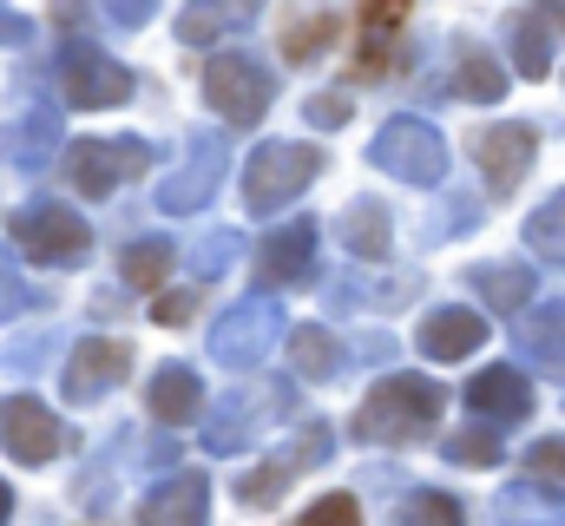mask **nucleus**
Returning a JSON list of instances; mask_svg holds the SVG:
<instances>
[{"instance_id": "nucleus-1", "label": "nucleus", "mask_w": 565, "mask_h": 526, "mask_svg": "<svg viewBox=\"0 0 565 526\" xmlns=\"http://www.w3.org/2000/svg\"><path fill=\"white\" fill-rule=\"evenodd\" d=\"M434 421H440V389L427 376H382L369 389V401H362V414H355V434L408 448V441H422Z\"/></svg>"}, {"instance_id": "nucleus-2", "label": "nucleus", "mask_w": 565, "mask_h": 526, "mask_svg": "<svg viewBox=\"0 0 565 526\" xmlns=\"http://www.w3.org/2000/svg\"><path fill=\"white\" fill-rule=\"evenodd\" d=\"M316 171H322V151H316V145L270 138V145H257L250 165H244V204H250L257 218H270V211H282L289 198H302V191L316 185Z\"/></svg>"}, {"instance_id": "nucleus-3", "label": "nucleus", "mask_w": 565, "mask_h": 526, "mask_svg": "<svg viewBox=\"0 0 565 526\" xmlns=\"http://www.w3.org/2000/svg\"><path fill=\"white\" fill-rule=\"evenodd\" d=\"M289 401H296V389H289V382H244V389H231L217 408H211L204 448H211V454H237V448H250L257 434L282 428Z\"/></svg>"}, {"instance_id": "nucleus-4", "label": "nucleus", "mask_w": 565, "mask_h": 526, "mask_svg": "<svg viewBox=\"0 0 565 526\" xmlns=\"http://www.w3.org/2000/svg\"><path fill=\"white\" fill-rule=\"evenodd\" d=\"M282 336V303L277 296H237L217 323H211V356L224 362V369H257L270 349H277Z\"/></svg>"}, {"instance_id": "nucleus-5", "label": "nucleus", "mask_w": 565, "mask_h": 526, "mask_svg": "<svg viewBox=\"0 0 565 526\" xmlns=\"http://www.w3.org/2000/svg\"><path fill=\"white\" fill-rule=\"evenodd\" d=\"M13 244L33 263H79L93 251V231L73 204H53V198H33L13 211Z\"/></svg>"}, {"instance_id": "nucleus-6", "label": "nucleus", "mask_w": 565, "mask_h": 526, "mask_svg": "<svg viewBox=\"0 0 565 526\" xmlns=\"http://www.w3.org/2000/svg\"><path fill=\"white\" fill-rule=\"evenodd\" d=\"M224 171H231V138H224V132H191L184 165L158 185V211H171V218L204 211V204H211V191L224 185Z\"/></svg>"}, {"instance_id": "nucleus-7", "label": "nucleus", "mask_w": 565, "mask_h": 526, "mask_svg": "<svg viewBox=\"0 0 565 526\" xmlns=\"http://www.w3.org/2000/svg\"><path fill=\"white\" fill-rule=\"evenodd\" d=\"M270 93H277V80L250 60V53H217L211 66H204V99H211V113H224L231 126H257L264 113H270Z\"/></svg>"}, {"instance_id": "nucleus-8", "label": "nucleus", "mask_w": 565, "mask_h": 526, "mask_svg": "<svg viewBox=\"0 0 565 526\" xmlns=\"http://www.w3.org/2000/svg\"><path fill=\"white\" fill-rule=\"evenodd\" d=\"M369 158L382 171L408 178V185H440L447 178V145H440V132L427 126V119H388V126L375 132Z\"/></svg>"}, {"instance_id": "nucleus-9", "label": "nucleus", "mask_w": 565, "mask_h": 526, "mask_svg": "<svg viewBox=\"0 0 565 526\" xmlns=\"http://www.w3.org/2000/svg\"><path fill=\"white\" fill-rule=\"evenodd\" d=\"M145 165H151V145H145V138H79L73 158H66L73 191H86V198L119 191L126 178H139Z\"/></svg>"}, {"instance_id": "nucleus-10", "label": "nucleus", "mask_w": 565, "mask_h": 526, "mask_svg": "<svg viewBox=\"0 0 565 526\" xmlns=\"http://www.w3.org/2000/svg\"><path fill=\"white\" fill-rule=\"evenodd\" d=\"M60 80H66V93H73L79 113H99V106H126V99H132V73H126L113 53L86 46V40H73V46L60 53Z\"/></svg>"}, {"instance_id": "nucleus-11", "label": "nucleus", "mask_w": 565, "mask_h": 526, "mask_svg": "<svg viewBox=\"0 0 565 526\" xmlns=\"http://www.w3.org/2000/svg\"><path fill=\"white\" fill-rule=\"evenodd\" d=\"M0 441H7V454H13L20 467H46V461L66 448V428H60V414H53L46 401L7 394V401H0Z\"/></svg>"}, {"instance_id": "nucleus-12", "label": "nucleus", "mask_w": 565, "mask_h": 526, "mask_svg": "<svg viewBox=\"0 0 565 526\" xmlns=\"http://www.w3.org/2000/svg\"><path fill=\"white\" fill-rule=\"evenodd\" d=\"M126 362H132V349L126 343H106V336H93V343H79L73 356H66V369H60V389L73 408H93L99 394H113L126 382Z\"/></svg>"}, {"instance_id": "nucleus-13", "label": "nucleus", "mask_w": 565, "mask_h": 526, "mask_svg": "<svg viewBox=\"0 0 565 526\" xmlns=\"http://www.w3.org/2000/svg\"><path fill=\"white\" fill-rule=\"evenodd\" d=\"M60 138H66V126H60L53 106H26L13 126L0 132V165H13V171H46V165L60 158Z\"/></svg>"}, {"instance_id": "nucleus-14", "label": "nucleus", "mask_w": 565, "mask_h": 526, "mask_svg": "<svg viewBox=\"0 0 565 526\" xmlns=\"http://www.w3.org/2000/svg\"><path fill=\"white\" fill-rule=\"evenodd\" d=\"M204 514H211V481L191 474V467H178L171 481H158L139 507L145 526H204Z\"/></svg>"}, {"instance_id": "nucleus-15", "label": "nucleus", "mask_w": 565, "mask_h": 526, "mask_svg": "<svg viewBox=\"0 0 565 526\" xmlns=\"http://www.w3.org/2000/svg\"><path fill=\"white\" fill-rule=\"evenodd\" d=\"M533 126H520V119H507V126H493L480 138V171H487V191L493 198H507V191H520V178H526V165H533Z\"/></svg>"}, {"instance_id": "nucleus-16", "label": "nucleus", "mask_w": 565, "mask_h": 526, "mask_svg": "<svg viewBox=\"0 0 565 526\" xmlns=\"http://www.w3.org/2000/svg\"><path fill=\"white\" fill-rule=\"evenodd\" d=\"M467 408L480 414V421H493V428H507V421H526L533 414V382L520 376V369H480L473 382H467Z\"/></svg>"}, {"instance_id": "nucleus-17", "label": "nucleus", "mask_w": 565, "mask_h": 526, "mask_svg": "<svg viewBox=\"0 0 565 526\" xmlns=\"http://www.w3.org/2000/svg\"><path fill=\"white\" fill-rule=\"evenodd\" d=\"M513 343H520V356H526L546 382H565V296L526 309V323L513 329Z\"/></svg>"}, {"instance_id": "nucleus-18", "label": "nucleus", "mask_w": 565, "mask_h": 526, "mask_svg": "<svg viewBox=\"0 0 565 526\" xmlns=\"http://www.w3.org/2000/svg\"><path fill=\"white\" fill-rule=\"evenodd\" d=\"M309 263H316V224H282L270 231L264 244H257V276L264 283H302L309 276Z\"/></svg>"}, {"instance_id": "nucleus-19", "label": "nucleus", "mask_w": 565, "mask_h": 526, "mask_svg": "<svg viewBox=\"0 0 565 526\" xmlns=\"http://www.w3.org/2000/svg\"><path fill=\"white\" fill-rule=\"evenodd\" d=\"M487 343V323L473 316V309H434L422 323V356H434V362H460V356H473Z\"/></svg>"}, {"instance_id": "nucleus-20", "label": "nucleus", "mask_w": 565, "mask_h": 526, "mask_svg": "<svg viewBox=\"0 0 565 526\" xmlns=\"http://www.w3.org/2000/svg\"><path fill=\"white\" fill-rule=\"evenodd\" d=\"M493 514H500V526H565V494L546 481H507Z\"/></svg>"}, {"instance_id": "nucleus-21", "label": "nucleus", "mask_w": 565, "mask_h": 526, "mask_svg": "<svg viewBox=\"0 0 565 526\" xmlns=\"http://www.w3.org/2000/svg\"><path fill=\"white\" fill-rule=\"evenodd\" d=\"M335 238H342V251H355V257H388V244H395V231H388V211L375 204V198H355L342 218H335Z\"/></svg>"}, {"instance_id": "nucleus-22", "label": "nucleus", "mask_w": 565, "mask_h": 526, "mask_svg": "<svg viewBox=\"0 0 565 526\" xmlns=\"http://www.w3.org/2000/svg\"><path fill=\"white\" fill-rule=\"evenodd\" d=\"M473 290H480L487 309L513 316V309L533 303V270H526V263H480V270H473Z\"/></svg>"}, {"instance_id": "nucleus-23", "label": "nucleus", "mask_w": 565, "mask_h": 526, "mask_svg": "<svg viewBox=\"0 0 565 526\" xmlns=\"http://www.w3.org/2000/svg\"><path fill=\"white\" fill-rule=\"evenodd\" d=\"M198 401H204V382H198L184 362H164V369L151 376V414H158V421H178V428H184V421L198 414Z\"/></svg>"}, {"instance_id": "nucleus-24", "label": "nucleus", "mask_w": 565, "mask_h": 526, "mask_svg": "<svg viewBox=\"0 0 565 526\" xmlns=\"http://www.w3.org/2000/svg\"><path fill=\"white\" fill-rule=\"evenodd\" d=\"M289 362H296V376H309V382H335L342 349H335V336H329L322 323H296V329H289Z\"/></svg>"}, {"instance_id": "nucleus-25", "label": "nucleus", "mask_w": 565, "mask_h": 526, "mask_svg": "<svg viewBox=\"0 0 565 526\" xmlns=\"http://www.w3.org/2000/svg\"><path fill=\"white\" fill-rule=\"evenodd\" d=\"M250 20H257V7H191V13H178V40L184 46H211L224 33H244Z\"/></svg>"}, {"instance_id": "nucleus-26", "label": "nucleus", "mask_w": 565, "mask_h": 526, "mask_svg": "<svg viewBox=\"0 0 565 526\" xmlns=\"http://www.w3.org/2000/svg\"><path fill=\"white\" fill-rule=\"evenodd\" d=\"M513 60H520L526 80H546V66H553V20L546 13H526L513 27Z\"/></svg>"}, {"instance_id": "nucleus-27", "label": "nucleus", "mask_w": 565, "mask_h": 526, "mask_svg": "<svg viewBox=\"0 0 565 526\" xmlns=\"http://www.w3.org/2000/svg\"><path fill=\"white\" fill-rule=\"evenodd\" d=\"M329 40H335V13H302V20L282 27V60L289 66H309Z\"/></svg>"}, {"instance_id": "nucleus-28", "label": "nucleus", "mask_w": 565, "mask_h": 526, "mask_svg": "<svg viewBox=\"0 0 565 526\" xmlns=\"http://www.w3.org/2000/svg\"><path fill=\"white\" fill-rule=\"evenodd\" d=\"M460 93H467V99H480V106H493V99L507 93V73L493 66V53H487V46H460Z\"/></svg>"}, {"instance_id": "nucleus-29", "label": "nucleus", "mask_w": 565, "mask_h": 526, "mask_svg": "<svg viewBox=\"0 0 565 526\" xmlns=\"http://www.w3.org/2000/svg\"><path fill=\"white\" fill-rule=\"evenodd\" d=\"M526 244L546 263H565V191H553V198L526 218Z\"/></svg>"}, {"instance_id": "nucleus-30", "label": "nucleus", "mask_w": 565, "mask_h": 526, "mask_svg": "<svg viewBox=\"0 0 565 526\" xmlns=\"http://www.w3.org/2000/svg\"><path fill=\"white\" fill-rule=\"evenodd\" d=\"M322 454H329V428L316 421V428H302L289 448H277V454H270V467H277L282 481H296V474H302V467H316Z\"/></svg>"}, {"instance_id": "nucleus-31", "label": "nucleus", "mask_w": 565, "mask_h": 526, "mask_svg": "<svg viewBox=\"0 0 565 526\" xmlns=\"http://www.w3.org/2000/svg\"><path fill=\"white\" fill-rule=\"evenodd\" d=\"M447 461H467V467H493L500 461V428H467V434H447L440 441Z\"/></svg>"}, {"instance_id": "nucleus-32", "label": "nucleus", "mask_w": 565, "mask_h": 526, "mask_svg": "<svg viewBox=\"0 0 565 526\" xmlns=\"http://www.w3.org/2000/svg\"><path fill=\"white\" fill-rule=\"evenodd\" d=\"M171 257H178V251H171V244H164V238H145V244H132V251H126V257H119V270H126V283H158V276H164V270H171Z\"/></svg>"}, {"instance_id": "nucleus-33", "label": "nucleus", "mask_w": 565, "mask_h": 526, "mask_svg": "<svg viewBox=\"0 0 565 526\" xmlns=\"http://www.w3.org/2000/svg\"><path fill=\"white\" fill-rule=\"evenodd\" d=\"M395 27H402V7H369V13H362V60H355L362 73H382V40H388Z\"/></svg>"}, {"instance_id": "nucleus-34", "label": "nucleus", "mask_w": 565, "mask_h": 526, "mask_svg": "<svg viewBox=\"0 0 565 526\" xmlns=\"http://www.w3.org/2000/svg\"><path fill=\"white\" fill-rule=\"evenodd\" d=\"M237 251H244L237 231H211L204 244H191V270H198V276H224V270L237 263Z\"/></svg>"}, {"instance_id": "nucleus-35", "label": "nucleus", "mask_w": 565, "mask_h": 526, "mask_svg": "<svg viewBox=\"0 0 565 526\" xmlns=\"http://www.w3.org/2000/svg\"><path fill=\"white\" fill-rule=\"evenodd\" d=\"M402 526H460V501H447V494H415L408 514H402Z\"/></svg>"}, {"instance_id": "nucleus-36", "label": "nucleus", "mask_w": 565, "mask_h": 526, "mask_svg": "<svg viewBox=\"0 0 565 526\" xmlns=\"http://www.w3.org/2000/svg\"><path fill=\"white\" fill-rule=\"evenodd\" d=\"M33 303H40V296L26 290V276H20V263H13L7 251H0V323H7V316H20V309H33Z\"/></svg>"}, {"instance_id": "nucleus-37", "label": "nucleus", "mask_w": 565, "mask_h": 526, "mask_svg": "<svg viewBox=\"0 0 565 526\" xmlns=\"http://www.w3.org/2000/svg\"><path fill=\"white\" fill-rule=\"evenodd\" d=\"M282 487H289V481L264 461V467H250V474L237 481V501H244V507H270V501H282Z\"/></svg>"}, {"instance_id": "nucleus-38", "label": "nucleus", "mask_w": 565, "mask_h": 526, "mask_svg": "<svg viewBox=\"0 0 565 526\" xmlns=\"http://www.w3.org/2000/svg\"><path fill=\"white\" fill-rule=\"evenodd\" d=\"M296 526H362V507H355L349 494H322V501H316Z\"/></svg>"}, {"instance_id": "nucleus-39", "label": "nucleus", "mask_w": 565, "mask_h": 526, "mask_svg": "<svg viewBox=\"0 0 565 526\" xmlns=\"http://www.w3.org/2000/svg\"><path fill=\"white\" fill-rule=\"evenodd\" d=\"M526 474L533 481H565V441H533L526 448Z\"/></svg>"}, {"instance_id": "nucleus-40", "label": "nucleus", "mask_w": 565, "mask_h": 526, "mask_svg": "<svg viewBox=\"0 0 565 526\" xmlns=\"http://www.w3.org/2000/svg\"><path fill=\"white\" fill-rule=\"evenodd\" d=\"M309 126H322V132L349 126V99H342V93H316V99H309Z\"/></svg>"}, {"instance_id": "nucleus-41", "label": "nucleus", "mask_w": 565, "mask_h": 526, "mask_svg": "<svg viewBox=\"0 0 565 526\" xmlns=\"http://www.w3.org/2000/svg\"><path fill=\"white\" fill-rule=\"evenodd\" d=\"M191 309H198V290H171V296H158V309H151V316H158L164 329H178Z\"/></svg>"}, {"instance_id": "nucleus-42", "label": "nucleus", "mask_w": 565, "mask_h": 526, "mask_svg": "<svg viewBox=\"0 0 565 526\" xmlns=\"http://www.w3.org/2000/svg\"><path fill=\"white\" fill-rule=\"evenodd\" d=\"M460 231H473V204H454L447 218H434V224H427V238H460Z\"/></svg>"}, {"instance_id": "nucleus-43", "label": "nucleus", "mask_w": 565, "mask_h": 526, "mask_svg": "<svg viewBox=\"0 0 565 526\" xmlns=\"http://www.w3.org/2000/svg\"><path fill=\"white\" fill-rule=\"evenodd\" d=\"M26 40H33V20H26V13H7V7H0V46H26Z\"/></svg>"}, {"instance_id": "nucleus-44", "label": "nucleus", "mask_w": 565, "mask_h": 526, "mask_svg": "<svg viewBox=\"0 0 565 526\" xmlns=\"http://www.w3.org/2000/svg\"><path fill=\"white\" fill-rule=\"evenodd\" d=\"M113 20H119V27H145V20H151V7H145V0H132V7H113Z\"/></svg>"}, {"instance_id": "nucleus-45", "label": "nucleus", "mask_w": 565, "mask_h": 526, "mask_svg": "<svg viewBox=\"0 0 565 526\" xmlns=\"http://www.w3.org/2000/svg\"><path fill=\"white\" fill-rule=\"evenodd\" d=\"M7 514H13V487L0 481V526H7Z\"/></svg>"}]
</instances>
